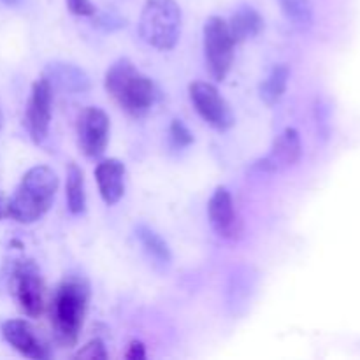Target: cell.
Wrapping results in <instances>:
<instances>
[{"instance_id":"1","label":"cell","mask_w":360,"mask_h":360,"mask_svg":"<svg viewBox=\"0 0 360 360\" xmlns=\"http://www.w3.org/2000/svg\"><path fill=\"white\" fill-rule=\"evenodd\" d=\"M105 91L122 111L143 118L158 101V88L129 58H120L105 72Z\"/></svg>"},{"instance_id":"2","label":"cell","mask_w":360,"mask_h":360,"mask_svg":"<svg viewBox=\"0 0 360 360\" xmlns=\"http://www.w3.org/2000/svg\"><path fill=\"white\" fill-rule=\"evenodd\" d=\"M58 176L48 165H35L25 172L16 192L7 204V214L18 224H35L53 206Z\"/></svg>"},{"instance_id":"3","label":"cell","mask_w":360,"mask_h":360,"mask_svg":"<svg viewBox=\"0 0 360 360\" xmlns=\"http://www.w3.org/2000/svg\"><path fill=\"white\" fill-rule=\"evenodd\" d=\"M90 302V285L83 276H69L58 285L51 304V322L56 340L63 347L77 343Z\"/></svg>"},{"instance_id":"4","label":"cell","mask_w":360,"mask_h":360,"mask_svg":"<svg viewBox=\"0 0 360 360\" xmlns=\"http://www.w3.org/2000/svg\"><path fill=\"white\" fill-rule=\"evenodd\" d=\"M181 34V9L176 0H146L139 18V35L148 46L171 51Z\"/></svg>"},{"instance_id":"5","label":"cell","mask_w":360,"mask_h":360,"mask_svg":"<svg viewBox=\"0 0 360 360\" xmlns=\"http://www.w3.org/2000/svg\"><path fill=\"white\" fill-rule=\"evenodd\" d=\"M11 294L21 311L30 319H37L44 311V281L41 271L32 260H18L11 271Z\"/></svg>"},{"instance_id":"6","label":"cell","mask_w":360,"mask_h":360,"mask_svg":"<svg viewBox=\"0 0 360 360\" xmlns=\"http://www.w3.org/2000/svg\"><path fill=\"white\" fill-rule=\"evenodd\" d=\"M236 41L224 18L211 16L204 25V55L207 69L217 81H224L234 62Z\"/></svg>"},{"instance_id":"7","label":"cell","mask_w":360,"mask_h":360,"mask_svg":"<svg viewBox=\"0 0 360 360\" xmlns=\"http://www.w3.org/2000/svg\"><path fill=\"white\" fill-rule=\"evenodd\" d=\"M188 94L193 108L207 125L220 132L232 129L236 123L234 112L214 84L206 81H193L188 86Z\"/></svg>"},{"instance_id":"8","label":"cell","mask_w":360,"mask_h":360,"mask_svg":"<svg viewBox=\"0 0 360 360\" xmlns=\"http://www.w3.org/2000/svg\"><path fill=\"white\" fill-rule=\"evenodd\" d=\"M51 108L53 86L46 77H39L32 84L27 111H25V127H27L28 136L35 144H42L48 137L49 123H51Z\"/></svg>"},{"instance_id":"9","label":"cell","mask_w":360,"mask_h":360,"mask_svg":"<svg viewBox=\"0 0 360 360\" xmlns=\"http://www.w3.org/2000/svg\"><path fill=\"white\" fill-rule=\"evenodd\" d=\"M111 122L104 109L86 108L77 120V144L86 157L98 158L109 143Z\"/></svg>"},{"instance_id":"10","label":"cell","mask_w":360,"mask_h":360,"mask_svg":"<svg viewBox=\"0 0 360 360\" xmlns=\"http://www.w3.org/2000/svg\"><path fill=\"white\" fill-rule=\"evenodd\" d=\"M302 153L301 137L299 132L292 127L285 129L280 136H276L269 153L257 160L253 164V171L262 172V174H276L283 172L285 169L292 167L299 162Z\"/></svg>"},{"instance_id":"11","label":"cell","mask_w":360,"mask_h":360,"mask_svg":"<svg viewBox=\"0 0 360 360\" xmlns=\"http://www.w3.org/2000/svg\"><path fill=\"white\" fill-rule=\"evenodd\" d=\"M207 218L220 238L236 239L241 234V220L236 213L234 200L225 186H218L207 202Z\"/></svg>"},{"instance_id":"12","label":"cell","mask_w":360,"mask_h":360,"mask_svg":"<svg viewBox=\"0 0 360 360\" xmlns=\"http://www.w3.org/2000/svg\"><path fill=\"white\" fill-rule=\"evenodd\" d=\"M2 336L18 354L27 359L44 360L49 359V350L41 338L37 336L34 327L27 320H7L2 323Z\"/></svg>"},{"instance_id":"13","label":"cell","mask_w":360,"mask_h":360,"mask_svg":"<svg viewBox=\"0 0 360 360\" xmlns=\"http://www.w3.org/2000/svg\"><path fill=\"white\" fill-rule=\"evenodd\" d=\"M125 164L118 158L102 160L95 169L98 192L108 206H115L122 200L123 193H125Z\"/></svg>"},{"instance_id":"14","label":"cell","mask_w":360,"mask_h":360,"mask_svg":"<svg viewBox=\"0 0 360 360\" xmlns=\"http://www.w3.org/2000/svg\"><path fill=\"white\" fill-rule=\"evenodd\" d=\"M42 77L48 79L53 90L67 91V94H84L90 90V77L81 67L67 62H53L42 72Z\"/></svg>"},{"instance_id":"15","label":"cell","mask_w":360,"mask_h":360,"mask_svg":"<svg viewBox=\"0 0 360 360\" xmlns=\"http://www.w3.org/2000/svg\"><path fill=\"white\" fill-rule=\"evenodd\" d=\"M227 25L232 39L236 41V44H239V42L248 41V39L255 37V35L262 32L264 18L253 7L243 6L232 14L231 21H227Z\"/></svg>"},{"instance_id":"16","label":"cell","mask_w":360,"mask_h":360,"mask_svg":"<svg viewBox=\"0 0 360 360\" xmlns=\"http://www.w3.org/2000/svg\"><path fill=\"white\" fill-rule=\"evenodd\" d=\"M136 238L139 239L143 250L155 264H158V266H169L171 264V250H169V245L165 243V239L157 231H153L148 225L139 224L136 227Z\"/></svg>"},{"instance_id":"17","label":"cell","mask_w":360,"mask_h":360,"mask_svg":"<svg viewBox=\"0 0 360 360\" xmlns=\"http://www.w3.org/2000/svg\"><path fill=\"white\" fill-rule=\"evenodd\" d=\"M288 77H290V69H288L285 63H280V65H274L271 69V72L267 74L266 79L260 83L259 94L260 98L266 105H274L281 101V97L285 95V90H287Z\"/></svg>"},{"instance_id":"18","label":"cell","mask_w":360,"mask_h":360,"mask_svg":"<svg viewBox=\"0 0 360 360\" xmlns=\"http://www.w3.org/2000/svg\"><path fill=\"white\" fill-rule=\"evenodd\" d=\"M67 207L72 214H81L86 210V190H84V174L77 164L70 162L67 167Z\"/></svg>"},{"instance_id":"19","label":"cell","mask_w":360,"mask_h":360,"mask_svg":"<svg viewBox=\"0 0 360 360\" xmlns=\"http://www.w3.org/2000/svg\"><path fill=\"white\" fill-rule=\"evenodd\" d=\"M287 20L299 30H308L313 23V7L309 0H280Z\"/></svg>"},{"instance_id":"20","label":"cell","mask_w":360,"mask_h":360,"mask_svg":"<svg viewBox=\"0 0 360 360\" xmlns=\"http://www.w3.org/2000/svg\"><path fill=\"white\" fill-rule=\"evenodd\" d=\"M193 143V134L181 120H172L169 125V144L172 150H183Z\"/></svg>"},{"instance_id":"21","label":"cell","mask_w":360,"mask_h":360,"mask_svg":"<svg viewBox=\"0 0 360 360\" xmlns=\"http://www.w3.org/2000/svg\"><path fill=\"white\" fill-rule=\"evenodd\" d=\"M76 359L104 360V359H108V352H105L104 343H102L101 340H94V341H90V343L84 345V347L77 352Z\"/></svg>"},{"instance_id":"22","label":"cell","mask_w":360,"mask_h":360,"mask_svg":"<svg viewBox=\"0 0 360 360\" xmlns=\"http://www.w3.org/2000/svg\"><path fill=\"white\" fill-rule=\"evenodd\" d=\"M67 7L76 16H94L97 13V7L90 0H67Z\"/></svg>"},{"instance_id":"23","label":"cell","mask_w":360,"mask_h":360,"mask_svg":"<svg viewBox=\"0 0 360 360\" xmlns=\"http://www.w3.org/2000/svg\"><path fill=\"white\" fill-rule=\"evenodd\" d=\"M98 25H101V27H104L105 30H116V28L125 27V20L115 16V14L105 13V14H102L101 18H98Z\"/></svg>"},{"instance_id":"24","label":"cell","mask_w":360,"mask_h":360,"mask_svg":"<svg viewBox=\"0 0 360 360\" xmlns=\"http://www.w3.org/2000/svg\"><path fill=\"white\" fill-rule=\"evenodd\" d=\"M125 357L129 360H144L146 359V350H144V345L141 341H132L129 345V350H127Z\"/></svg>"},{"instance_id":"25","label":"cell","mask_w":360,"mask_h":360,"mask_svg":"<svg viewBox=\"0 0 360 360\" xmlns=\"http://www.w3.org/2000/svg\"><path fill=\"white\" fill-rule=\"evenodd\" d=\"M2 2L6 4V6H20L23 0H2Z\"/></svg>"},{"instance_id":"26","label":"cell","mask_w":360,"mask_h":360,"mask_svg":"<svg viewBox=\"0 0 360 360\" xmlns=\"http://www.w3.org/2000/svg\"><path fill=\"white\" fill-rule=\"evenodd\" d=\"M2 123H4V118H2V111H0V129H2Z\"/></svg>"}]
</instances>
